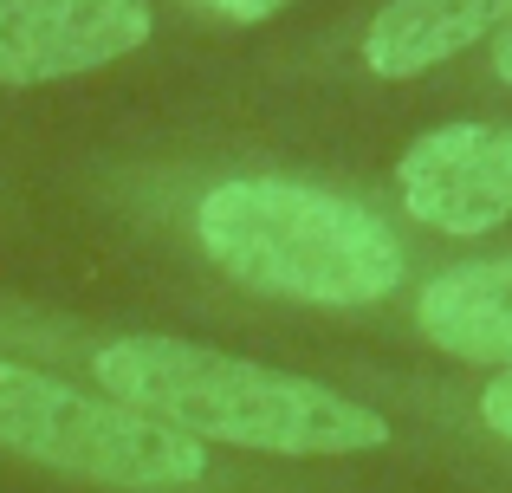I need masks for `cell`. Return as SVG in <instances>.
Returning <instances> with one entry per match:
<instances>
[{
	"label": "cell",
	"instance_id": "cell-6",
	"mask_svg": "<svg viewBox=\"0 0 512 493\" xmlns=\"http://www.w3.org/2000/svg\"><path fill=\"white\" fill-rule=\"evenodd\" d=\"M506 26L512 0H389L363 26V65L376 78H422Z\"/></svg>",
	"mask_w": 512,
	"mask_h": 493
},
{
	"label": "cell",
	"instance_id": "cell-2",
	"mask_svg": "<svg viewBox=\"0 0 512 493\" xmlns=\"http://www.w3.org/2000/svg\"><path fill=\"white\" fill-rule=\"evenodd\" d=\"M195 247L247 292L357 312L402 286L409 260L376 208L292 176H240L195 202Z\"/></svg>",
	"mask_w": 512,
	"mask_h": 493
},
{
	"label": "cell",
	"instance_id": "cell-7",
	"mask_svg": "<svg viewBox=\"0 0 512 493\" xmlns=\"http://www.w3.org/2000/svg\"><path fill=\"white\" fill-rule=\"evenodd\" d=\"M415 325L461 364L512 370V260H467L428 279L415 299Z\"/></svg>",
	"mask_w": 512,
	"mask_h": 493
},
{
	"label": "cell",
	"instance_id": "cell-5",
	"mask_svg": "<svg viewBox=\"0 0 512 493\" xmlns=\"http://www.w3.org/2000/svg\"><path fill=\"white\" fill-rule=\"evenodd\" d=\"M150 0H0V85L85 78L150 39Z\"/></svg>",
	"mask_w": 512,
	"mask_h": 493
},
{
	"label": "cell",
	"instance_id": "cell-3",
	"mask_svg": "<svg viewBox=\"0 0 512 493\" xmlns=\"http://www.w3.org/2000/svg\"><path fill=\"white\" fill-rule=\"evenodd\" d=\"M0 448L104 487H188L208 474L201 442L124 409L117 396H91L7 357H0Z\"/></svg>",
	"mask_w": 512,
	"mask_h": 493
},
{
	"label": "cell",
	"instance_id": "cell-9",
	"mask_svg": "<svg viewBox=\"0 0 512 493\" xmlns=\"http://www.w3.org/2000/svg\"><path fill=\"white\" fill-rule=\"evenodd\" d=\"M214 13H227V20H273L286 0H208Z\"/></svg>",
	"mask_w": 512,
	"mask_h": 493
},
{
	"label": "cell",
	"instance_id": "cell-8",
	"mask_svg": "<svg viewBox=\"0 0 512 493\" xmlns=\"http://www.w3.org/2000/svg\"><path fill=\"white\" fill-rule=\"evenodd\" d=\"M480 422H487V429L512 448V370H500V377L480 390Z\"/></svg>",
	"mask_w": 512,
	"mask_h": 493
},
{
	"label": "cell",
	"instance_id": "cell-1",
	"mask_svg": "<svg viewBox=\"0 0 512 493\" xmlns=\"http://www.w3.org/2000/svg\"><path fill=\"white\" fill-rule=\"evenodd\" d=\"M98 383L188 442H227L247 455H370L389 442V422L331 383L163 331L104 344Z\"/></svg>",
	"mask_w": 512,
	"mask_h": 493
},
{
	"label": "cell",
	"instance_id": "cell-10",
	"mask_svg": "<svg viewBox=\"0 0 512 493\" xmlns=\"http://www.w3.org/2000/svg\"><path fill=\"white\" fill-rule=\"evenodd\" d=\"M493 72H500V78H506V91H512V26H506L500 39H493Z\"/></svg>",
	"mask_w": 512,
	"mask_h": 493
},
{
	"label": "cell",
	"instance_id": "cell-4",
	"mask_svg": "<svg viewBox=\"0 0 512 493\" xmlns=\"http://www.w3.org/2000/svg\"><path fill=\"white\" fill-rule=\"evenodd\" d=\"M409 221L474 241L512 221V124H441L396 163Z\"/></svg>",
	"mask_w": 512,
	"mask_h": 493
}]
</instances>
